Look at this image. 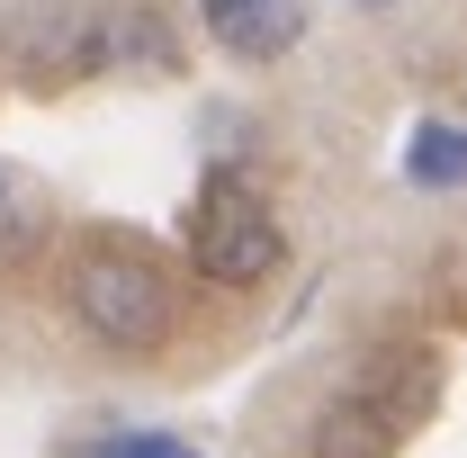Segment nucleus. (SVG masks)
<instances>
[{
  "instance_id": "obj_6",
  "label": "nucleus",
  "mask_w": 467,
  "mask_h": 458,
  "mask_svg": "<svg viewBox=\"0 0 467 458\" xmlns=\"http://www.w3.org/2000/svg\"><path fill=\"white\" fill-rule=\"evenodd\" d=\"M126 63H144V72H162L171 63V27H162V9H99V72H126Z\"/></svg>"
},
{
  "instance_id": "obj_8",
  "label": "nucleus",
  "mask_w": 467,
  "mask_h": 458,
  "mask_svg": "<svg viewBox=\"0 0 467 458\" xmlns=\"http://www.w3.org/2000/svg\"><path fill=\"white\" fill-rule=\"evenodd\" d=\"M36 234H46V207L27 198V180H18V172H0V261L36 252Z\"/></svg>"
},
{
  "instance_id": "obj_10",
  "label": "nucleus",
  "mask_w": 467,
  "mask_h": 458,
  "mask_svg": "<svg viewBox=\"0 0 467 458\" xmlns=\"http://www.w3.org/2000/svg\"><path fill=\"white\" fill-rule=\"evenodd\" d=\"M359 9H387V0H359Z\"/></svg>"
},
{
  "instance_id": "obj_2",
  "label": "nucleus",
  "mask_w": 467,
  "mask_h": 458,
  "mask_svg": "<svg viewBox=\"0 0 467 458\" xmlns=\"http://www.w3.org/2000/svg\"><path fill=\"white\" fill-rule=\"evenodd\" d=\"M72 315L99 350H153L171 333V279L135 243H81L72 252Z\"/></svg>"
},
{
  "instance_id": "obj_1",
  "label": "nucleus",
  "mask_w": 467,
  "mask_h": 458,
  "mask_svg": "<svg viewBox=\"0 0 467 458\" xmlns=\"http://www.w3.org/2000/svg\"><path fill=\"white\" fill-rule=\"evenodd\" d=\"M431 404V359L422 350H368L342 378V396L315 413V458H396L405 432Z\"/></svg>"
},
{
  "instance_id": "obj_7",
  "label": "nucleus",
  "mask_w": 467,
  "mask_h": 458,
  "mask_svg": "<svg viewBox=\"0 0 467 458\" xmlns=\"http://www.w3.org/2000/svg\"><path fill=\"white\" fill-rule=\"evenodd\" d=\"M405 180H413V189H431V198L467 189V126H450V117H422V126L405 135Z\"/></svg>"
},
{
  "instance_id": "obj_5",
  "label": "nucleus",
  "mask_w": 467,
  "mask_h": 458,
  "mask_svg": "<svg viewBox=\"0 0 467 458\" xmlns=\"http://www.w3.org/2000/svg\"><path fill=\"white\" fill-rule=\"evenodd\" d=\"M198 27L234 63H279L306 36V0H198Z\"/></svg>"
},
{
  "instance_id": "obj_3",
  "label": "nucleus",
  "mask_w": 467,
  "mask_h": 458,
  "mask_svg": "<svg viewBox=\"0 0 467 458\" xmlns=\"http://www.w3.org/2000/svg\"><path fill=\"white\" fill-rule=\"evenodd\" d=\"M189 252H198V270L216 287H261L270 270H279V225L261 216V198L243 189L234 172L207 180V198H198V225H189Z\"/></svg>"
},
{
  "instance_id": "obj_4",
  "label": "nucleus",
  "mask_w": 467,
  "mask_h": 458,
  "mask_svg": "<svg viewBox=\"0 0 467 458\" xmlns=\"http://www.w3.org/2000/svg\"><path fill=\"white\" fill-rule=\"evenodd\" d=\"M9 63L27 81H81V72H99V9L90 0H27L9 18Z\"/></svg>"
},
{
  "instance_id": "obj_9",
  "label": "nucleus",
  "mask_w": 467,
  "mask_h": 458,
  "mask_svg": "<svg viewBox=\"0 0 467 458\" xmlns=\"http://www.w3.org/2000/svg\"><path fill=\"white\" fill-rule=\"evenodd\" d=\"M72 458H198L180 432H99V441H81Z\"/></svg>"
}]
</instances>
